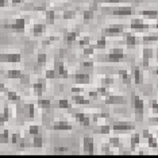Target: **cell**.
<instances>
[{
	"mask_svg": "<svg viewBox=\"0 0 158 158\" xmlns=\"http://www.w3.org/2000/svg\"><path fill=\"white\" fill-rule=\"evenodd\" d=\"M132 106H134L135 111V119L138 122L143 120V112H145V103L143 100L136 95H132Z\"/></svg>",
	"mask_w": 158,
	"mask_h": 158,
	"instance_id": "cell-3",
	"label": "cell"
},
{
	"mask_svg": "<svg viewBox=\"0 0 158 158\" xmlns=\"http://www.w3.org/2000/svg\"><path fill=\"white\" fill-rule=\"evenodd\" d=\"M157 39H158V35L157 33H154L152 35H145L142 38V41H143V44H149V42H157Z\"/></svg>",
	"mask_w": 158,
	"mask_h": 158,
	"instance_id": "cell-35",
	"label": "cell"
},
{
	"mask_svg": "<svg viewBox=\"0 0 158 158\" xmlns=\"http://www.w3.org/2000/svg\"><path fill=\"white\" fill-rule=\"evenodd\" d=\"M110 146L118 147V146H119V139H118L116 136H112V138H110Z\"/></svg>",
	"mask_w": 158,
	"mask_h": 158,
	"instance_id": "cell-47",
	"label": "cell"
},
{
	"mask_svg": "<svg viewBox=\"0 0 158 158\" xmlns=\"http://www.w3.org/2000/svg\"><path fill=\"white\" fill-rule=\"evenodd\" d=\"M135 128L134 123H131V122H115V123L112 124V130L115 131H132Z\"/></svg>",
	"mask_w": 158,
	"mask_h": 158,
	"instance_id": "cell-9",
	"label": "cell"
},
{
	"mask_svg": "<svg viewBox=\"0 0 158 158\" xmlns=\"http://www.w3.org/2000/svg\"><path fill=\"white\" fill-rule=\"evenodd\" d=\"M150 27L157 28L156 24L150 26V24H147V23L143 22V19H138V18H134V19H131V22H130V28H131V30H139V31H142V30H149Z\"/></svg>",
	"mask_w": 158,
	"mask_h": 158,
	"instance_id": "cell-8",
	"label": "cell"
},
{
	"mask_svg": "<svg viewBox=\"0 0 158 158\" xmlns=\"http://www.w3.org/2000/svg\"><path fill=\"white\" fill-rule=\"evenodd\" d=\"M78 34H80V31L78 30H73V31H68L65 34V41L68 44H72V42H74L78 37Z\"/></svg>",
	"mask_w": 158,
	"mask_h": 158,
	"instance_id": "cell-25",
	"label": "cell"
},
{
	"mask_svg": "<svg viewBox=\"0 0 158 158\" xmlns=\"http://www.w3.org/2000/svg\"><path fill=\"white\" fill-rule=\"evenodd\" d=\"M0 92H7V87L3 82H0Z\"/></svg>",
	"mask_w": 158,
	"mask_h": 158,
	"instance_id": "cell-61",
	"label": "cell"
},
{
	"mask_svg": "<svg viewBox=\"0 0 158 158\" xmlns=\"http://www.w3.org/2000/svg\"><path fill=\"white\" fill-rule=\"evenodd\" d=\"M126 44H127L128 49H132V48H135V46L139 44V39L136 38L134 34L128 33V34H126Z\"/></svg>",
	"mask_w": 158,
	"mask_h": 158,
	"instance_id": "cell-21",
	"label": "cell"
},
{
	"mask_svg": "<svg viewBox=\"0 0 158 158\" xmlns=\"http://www.w3.org/2000/svg\"><path fill=\"white\" fill-rule=\"evenodd\" d=\"M10 142V131L7 130H3L0 132V143H3V145H6V143Z\"/></svg>",
	"mask_w": 158,
	"mask_h": 158,
	"instance_id": "cell-31",
	"label": "cell"
},
{
	"mask_svg": "<svg viewBox=\"0 0 158 158\" xmlns=\"http://www.w3.org/2000/svg\"><path fill=\"white\" fill-rule=\"evenodd\" d=\"M132 76H134V82L136 85L143 84V81H145V74H143V70L139 66L132 68Z\"/></svg>",
	"mask_w": 158,
	"mask_h": 158,
	"instance_id": "cell-12",
	"label": "cell"
},
{
	"mask_svg": "<svg viewBox=\"0 0 158 158\" xmlns=\"http://www.w3.org/2000/svg\"><path fill=\"white\" fill-rule=\"evenodd\" d=\"M37 104H38V107H41V108H50V107H52V100H49V99H41V98H39Z\"/></svg>",
	"mask_w": 158,
	"mask_h": 158,
	"instance_id": "cell-30",
	"label": "cell"
},
{
	"mask_svg": "<svg viewBox=\"0 0 158 158\" xmlns=\"http://www.w3.org/2000/svg\"><path fill=\"white\" fill-rule=\"evenodd\" d=\"M124 31V26L123 24H111V26L106 27L103 30V35L107 37H115V35H120Z\"/></svg>",
	"mask_w": 158,
	"mask_h": 158,
	"instance_id": "cell-7",
	"label": "cell"
},
{
	"mask_svg": "<svg viewBox=\"0 0 158 158\" xmlns=\"http://www.w3.org/2000/svg\"><path fill=\"white\" fill-rule=\"evenodd\" d=\"M6 77L7 78H12V80H20V78L24 77V73L22 70H19V69H10L8 72H7Z\"/></svg>",
	"mask_w": 158,
	"mask_h": 158,
	"instance_id": "cell-18",
	"label": "cell"
},
{
	"mask_svg": "<svg viewBox=\"0 0 158 158\" xmlns=\"http://www.w3.org/2000/svg\"><path fill=\"white\" fill-rule=\"evenodd\" d=\"M93 50H95V48H93V45L92 46H84V54L85 56H92L93 54Z\"/></svg>",
	"mask_w": 158,
	"mask_h": 158,
	"instance_id": "cell-46",
	"label": "cell"
},
{
	"mask_svg": "<svg viewBox=\"0 0 158 158\" xmlns=\"http://www.w3.org/2000/svg\"><path fill=\"white\" fill-rule=\"evenodd\" d=\"M56 152H57V153H66L68 149H66V147H57Z\"/></svg>",
	"mask_w": 158,
	"mask_h": 158,
	"instance_id": "cell-59",
	"label": "cell"
},
{
	"mask_svg": "<svg viewBox=\"0 0 158 158\" xmlns=\"http://www.w3.org/2000/svg\"><path fill=\"white\" fill-rule=\"evenodd\" d=\"M56 76H58L61 78H68L69 77V73H68V69L64 66L62 62H56Z\"/></svg>",
	"mask_w": 158,
	"mask_h": 158,
	"instance_id": "cell-16",
	"label": "cell"
},
{
	"mask_svg": "<svg viewBox=\"0 0 158 158\" xmlns=\"http://www.w3.org/2000/svg\"><path fill=\"white\" fill-rule=\"evenodd\" d=\"M56 72L54 69H48L46 70V78H56Z\"/></svg>",
	"mask_w": 158,
	"mask_h": 158,
	"instance_id": "cell-48",
	"label": "cell"
},
{
	"mask_svg": "<svg viewBox=\"0 0 158 158\" xmlns=\"http://www.w3.org/2000/svg\"><path fill=\"white\" fill-rule=\"evenodd\" d=\"M147 139V143H149V146L152 147V149H157V146H158V143H157V139L154 138L153 135H150L149 138H146Z\"/></svg>",
	"mask_w": 158,
	"mask_h": 158,
	"instance_id": "cell-41",
	"label": "cell"
},
{
	"mask_svg": "<svg viewBox=\"0 0 158 158\" xmlns=\"http://www.w3.org/2000/svg\"><path fill=\"white\" fill-rule=\"evenodd\" d=\"M16 110H18V115H19V116H24V118H27V119H34L35 107L33 103L24 104V106H18Z\"/></svg>",
	"mask_w": 158,
	"mask_h": 158,
	"instance_id": "cell-4",
	"label": "cell"
},
{
	"mask_svg": "<svg viewBox=\"0 0 158 158\" xmlns=\"http://www.w3.org/2000/svg\"><path fill=\"white\" fill-rule=\"evenodd\" d=\"M74 82L76 84H89L91 82V76L84 72H77L74 74Z\"/></svg>",
	"mask_w": 158,
	"mask_h": 158,
	"instance_id": "cell-14",
	"label": "cell"
},
{
	"mask_svg": "<svg viewBox=\"0 0 158 158\" xmlns=\"http://www.w3.org/2000/svg\"><path fill=\"white\" fill-rule=\"evenodd\" d=\"M46 78H38V81L33 85V89H34V93L37 96H41L42 93L46 91Z\"/></svg>",
	"mask_w": 158,
	"mask_h": 158,
	"instance_id": "cell-13",
	"label": "cell"
},
{
	"mask_svg": "<svg viewBox=\"0 0 158 158\" xmlns=\"http://www.w3.org/2000/svg\"><path fill=\"white\" fill-rule=\"evenodd\" d=\"M102 3H114V4H118V3H123L124 0H100Z\"/></svg>",
	"mask_w": 158,
	"mask_h": 158,
	"instance_id": "cell-55",
	"label": "cell"
},
{
	"mask_svg": "<svg viewBox=\"0 0 158 158\" xmlns=\"http://www.w3.org/2000/svg\"><path fill=\"white\" fill-rule=\"evenodd\" d=\"M10 4V0H0V7H7Z\"/></svg>",
	"mask_w": 158,
	"mask_h": 158,
	"instance_id": "cell-60",
	"label": "cell"
},
{
	"mask_svg": "<svg viewBox=\"0 0 158 158\" xmlns=\"http://www.w3.org/2000/svg\"><path fill=\"white\" fill-rule=\"evenodd\" d=\"M74 119H76L78 123H81L82 126H91V119L88 118V115L82 114V112H76L74 114Z\"/></svg>",
	"mask_w": 158,
	"mask_h": 158,
	"instance_id": "cell-19",
	"label": "cell"
},
{
	"mask_svg": "<svg viewBox=\"0 0 158 158\" xmlns=\"http://www.w3.org/2000/svg\"><path fill=\"white\" fill-rule=\"evenodd\" d=\"M119 76H120V78L123 80V82L124 84H127V85H130L131 84V76H130V73H128V70H126V69H119Z\"/></svg>",
	"mask_w": 158,
	"mask_h": 158,
	"instance_id": "cell-23",
	"label": "cell"
},
{
	"mask_svg": "<svg viewBox=\"0 0 158 158\" xmlns=\"http://www.w3.org/2000/svg\"><path fill=\"white\" fill-rule=\"evenodd\" d=\"M89 95V99L91 100H98L99 99V93H98V91H91L88 93Z\"/></svg>",
	"mask_w": 158,
	"mask_h": 158,
	"instance_id": "cell-52",
	"label": "cell"
},
{
	"mask_svg": "<svg viewBox=\"0 0 158 158\" xmlns=\"http://www.w3.org/2000/svg\"><path fill=\"white\" fill-rule=\"evenodd\" d=\"M37 61H38L39 65H45L46 61H48V56H46L45 53H39L38 57H37Z\"/></svg>",
	"mask_w": 158,
	"mask_h": 158,
	"instance_id": "cell-40",
	"label": "cell"
},
{
	"mask_svg": "<svg viewBox=\"0 0 158 158\" xmlns=\"http://www.w3.org/2000/svg\"><path fill=\"white\" fill-rule=\"evenodd\" d=\"M111 146H110V143L108 145H106V143H104V145L102 146V153L103 154H111Z\"/></svg>",
	"mask_w": 158,
	"mask_h": 158,
	"instance_id": "cell-51",
	"label": "cell"
},
{
	"mask_svg": "<svg viewBox=\"0 0 158 158\" xmlns=\"http://www.w3.org/2000/svg\"><path fill=\"white\" fill-rule=\"evenodd\" d=\"M19 139H20V134H18V132H15V134H12V135H11V139H10V141H11V142L14 143V145H16Z\"/></svg>",
	"mask_w": 158,
	"mask_h": 158,
	"instance_id": "cell-50",
	"label": "cell"
},
{
	"mask_svg": "<svg viewBox=\"0 0 158 158\" xmlns=\"http://www.w3.org/2000/svg\"><path fill=\"white\" fill-rule=\"evenodd\" d=\"M72 93H82L84 92V88H81V87H72Z\"/></svg>",
	"mask_w": 158,
	"mask_h": 158,
	"instance_id": "cell-54",
	"label": "cell"
},
{
	"mask_svg": "<svg viewBox=\"0 0 158 158\" xmlns=\"http://www.w3.org/2000/svg\"><path fill=\"white\" fill-rule=\"evenodd\" d=\"M46 31V23H35L33 26V34L34 35H41Z\"/></svg>",
	"mask_w": 158,
	"mask_h": 158,
	"instance_id": "cell-24",
	"label": "cell"
},
{
	"mask_svg": "<svg viewBox=\"0 0 158 158\" xmlns=\"http://www.w3.org/2000/svg\"><path fill=\"white\" fill-rule=\"evenodd\" d=\"M95 49H106L107 48V39H106V35H103L102 38L96 42V45H93Z\"/></svg>",
	"mask_w": 158,
	"mask_h": 158,
	"instance_id": "cell-32",
	"label": "cell"
},
{
	"mask_svg": "<svg viewBox=\"0 0 158 158\" xmlns=\"http://www.w3.org/2000/svg\"><path fill=\"white\" fill-rule=\"evenodd\" d=\"M89 42H91V37H82L80 41H78V45L84 48V46H88L89 45Z\"/></svg>",
	"mask_w": 158,
	"mask_h": 158,
	"instance_id": "cell-44",
	"label": "cell"
},
{
	"mask_svg": "<svg viewBox=\"0 0 158 158\" xmlns=\"http://www.w3.org/2000/svg\"><path fill=\"white\" fill-rule=\"evenodd\" d=\"M72 100H73L74 104H78V106H88V104L91 103V100L84 98V96H81V93H73Z\"/></svg>",
	"mask_w": 158,
	"mask_h": 158,
	"instance_id": "cell-17",
	"label": "cell"
},
{
	"mask_svg": "<svg viewBox=\"0 0 158 158\" xmlns=\"http://www.w3.org/2000/svg\"><path fill=\"white\" fill-rule=\"evenodd\" d=\"M95 6H98V3H93V6L91 7V8H88V10H85V11H84L82 16H84L85 20L93 19V16H95Z\"/></svg>",
	"mask_w": 158,
	"mask_h": 158,
	"instance_id": "cell-27",
	"label": "cell"
},
{
	"mask_svg": "<svg viewBox=\"0 0 158 158\" xmlns=\"http://www.w3.org/2000/svg\"><path fill=\"white\" fill-rule=\"evenodd\" d=\"M126 57L124 54V52H123V49H120V48H114V49H111L110 50V53L107 54L106 57H102V61H106V62H119V61H122Z\"/></svg>",
	"mask_w": 158,
	"mask_h": 158,
	"instance_id": "cell-2",
	"label": "cell"
},
{
	"mask_svg": "<svg viewBox=\"0 0 158 158\" xmlns=\"http://www.w3.org/2000/svg\"><path fill=\"white\" fill-rule=\"evenodd\" d=\"M152 108L154 111V114H157V111H158V103H157V100H153V102H152Z\"/></svg>",
	"mask_w": 158,
	"mask_h": 158,
	"instance_id": "cell-56",
	"label": "cell"
},
{
	"mask_svg": "<svg viewBox=\"0 0 158 158\" xmlns=\"http://www.w3.org/2000/svg\"><path fill=\"white\" fill-rule=\"evenodd\" d=\"M42 145H44V138H42V136H39V134L34 135V139H33L31 146H33V147H42Z\"/></svg>",
	"mask_w": 158,
	"mask_h": 158,
	"instance_id": "cell-33",
	"label": "cell"
},
{
	"mask_svg": "<svg viewBox=\"0 0 158 158\" xmlns=\"http://www.w3.org/2000/svg\"><path fill=\"white\" fill-rule=\"evenodd\" d=\"M141 14L147 18H152V19H157V16H158L157 10H142Z\"/></svg>",
	"mask_w": 158,
	"mask_h": 158,
	"instance_id": "cell-29",
	"label": "cell"
},
{
	"mask_svg": "<svg viewBox=\"0 0 158 158\" xmlns=\"http://www.w3.org/2000/svg\"><path fill=\"white\" fill-rule=\"evenodd\" d=\"M96 132H99V134H110L111 132V126L106 124V126H102V127H99L98 130H95Z\"/></svg>",
	"mask_w": 158,
	"mask_h": 158,
	"instance_id": "cell-38",
	"label": "cell"
},
{
	"mask_svg": "<svg viewBox=\"0 0 158 158\" xmlns=\"http://www.w3.org/2000/svg\"><path fill=\"white\" fill-rule=\"evenodd\" d=\"M0 26L6 30H11V31H16V33H23L24 28H26V19L24 18H16L12 19V22L8 20H3L0 23Z\"/></svg>",
	"mask_w": 158,
	"mask_h": 158,
	"instance_id": "cell-1",
	"label": "cell"
},
{
	"mask_svg": "<svg viewBox=\"0 0 158 158\" xmlns=\"http://www.w3.org/2000/svg\"><path fill=\"white\" fill-rule=\"evenodd\" d=\"M115 82V80L112 77H104L102 80V85H104V87H110V85H112Z\"/></svg>",
	"mask_w": 158,
	"mask_h": 158,
	"instance_id": "cell-42",
	"label": "cell"
},
{
	"mask_svg": "<svg viewBox=\"0 0 158 158\" xmlns=\"http://www.w3.org/2000/svg\"><path fill=\"white\" fill-rule=\"evenodd\" d=\"M152 58H153V49L145 46V48H143V56H142V65L145 68H147Z\"/></svg>",
	"mask_w": 158,
	"mask_h": 158,
	"instance_id": "cell-15",
	"label": "cell"
},
{
	"mask_svg": "<svg viewBox=\"0 0 158 158\" xmlns=\"http://www.w3.org/2000/svg\"><path fill=\"white\" fill-rule=\"evenodd\" d=\"M150 135H152V132L147 130V128H145V130L142 131V135H141V136H143V138H149Z\"/></svg>",
	"mask_w": 158,
	"mask_h": 158,
	"instance_id": "cell-57",
	"label": "cell"
},
{
	"mask_svg": "<svg viewBox=\"0 0 158 158\" xmlns=\"http://www.w3.org/2000/svg\"><path fill=\"white\" fill-rule=\"evenodd\" d=\"M30 7L33 8V11H46V6H34V4H30Z\"/></svg>",
	"mask_w": 158,
	"mask_h": 158,
	"instance_id": "cell-49",
	"label": "cell"
},
{
	"mask_svg": "<svg viewBox=\"0 0 158 158\" xmlns=\"http://www.w3.org/2000/svg\"><path fill=\"white\" fill-rule=\"evenodd\" d=\"M104 103L108 104V106H112V104H126L127 102L122 95H111V93H108L104 99Z\"/></svg>",
	"mask_w": 158,
	"mask_h": 158,
	"instance_id": "cell-10",
	"label": "cell"
},
{
	"mask_svg": "<svg viewBox=\"0 0 158 158\" xmlns=\"http://www.w3.org/2000/svg\"><path fill=\"white\" fill-rule=\"evenodd\" d=\"M58 37H49L46 41H44V45H49V44H52V42H54V41H58Z\"/></svg>",
	"mask_w": 158,
	"mask_h": 158,
	"instance_id": "cell-53",
	"label": "cell"
},
{
	"mask_svg": "<svg viewBox=\"0 0 158 158\" xmlns=\"http://www.w3.org/2000/svg\"><path fill=\"white\" fill-rule=\"evenodd\" d=\"M24 0H11L12 4H19V3H23Z\"/></svg>",
	"mask_w": 158,
	"mask_h": 158,
	"instance_id": "cell-62",
	"label": "cell"
},
{
	"mask_svg": "<svg viewBox=\"0 0 158 158\" xmlns=\"http://www.w3.org/2000/svg\"><path fill=\"white\" fill-rule=\"evenodd\" d=\"M96 91H98V93L99 95H103V96H107L110 93V91H108V88L107 87H104V85H100V87L96 89Z\"/></svg>",
	"mask_w": 158,
	"mask_h": 158,
	"instance_id": "cell-43",
	"label": "cell"
},
{
	"mask_svg": "<svg viewBox=\"0 0 158 158\" xmlns=\"http://www.w3.org/2000/svg\"><path fill=\"white\" fill-rule=\"evenodd\" d=\"M76 10H66V11H64L62 14V18L64 19H73L74 16H76Z\"/></svg>",
	"mask_w": 158,
	"mask_h": 158,
	"instance_id": "cell-36",
	"label": "cell"
},
{
	"mask_svg": "<svg viewBox=\"0 0 158 158\" xmlns=\"http://www.w3.org/2000/svg\"><path fill=\"white\" fill-rule=\"evenodd\" d=\"M106 12L114 14V15H131L134 12V8L131 6H120V7H108L106 8Z\"/></svg>",
	"mask_w": 158,
	"mask_h": 158,
	"instance_id": "cell-5",
	"label": "cell"
},
{
	"mask_svg": "<svg viewBox=\"0 0 158 158\" xmlns=\"http://www.w3.org/2000/svg\"><path fill=\"white\" fill-rule=\"evenodd\" d=\"M22 61L20 53H0V64L8 62V64H18Z\"/></svg>",
	"mask_w": 158,
	"mask_h": 158,
	"instance_id": "cell-6",
	"label": "cell"
},
{
	"mask_svg": "<svg viewBox=\"0 0 158 158\" xmlns=\"http://www.w3.org/2000/svg\"><path fill=\"white\" fill-rule=\"evenodd\" d=\"M82 149H84V153L87 154L95 153V141H93L92 136H85L82 139Z\"/></svg>",
	"mask_w": 158,
	"mask_h": 158,
	"instance_id": "cell-11",
	"label": "cell"
},
{
	"mask_svg": "<svg viewBox=\"0 0 158 158\" xmlns=\"http://www.w3.org/2000/svg\"><path fill=\"white\" fill-rule=\"evenodd\" d=\"M92 66H93V62H91V61L82 62V68H92Z\"/></svg>",
	"mask_w": 158,
	"mask_h": 158,
	"instance_id": "cell-58",
	"label": "cell"
},
{
	"mask_svg": "<svg viewBox=\"0 0 158 158\" xmlns=\"http://www.w3.org/2000/svg\"><path fill=\"white\" fill-rule=\"evenodd\" d=\"M7 98H8V100H11V102H19L20 100V96L15 91H7Z\"/></svg>",
	"mask_w": 158,
	"mask_h": 158,
	"instance_id": "cell-34",
	"label": "cell"
},
{
	"mask_svg": "<svg viewBox=\"0 0 158 158\" xmlns=\"http://www.w3.org/2000/svg\"><path fill=\"white\" fill-rule=\"evenodd\" d=\"M58 107L60 108H72V104L66 99H61L58 100Z\"/></svg>",
	"mask_w": 158,
	"mask_h": 158,
	"instance_id": "cell-39",
	"label": "cell"
},
{
	"mask_svg": "<svg viewBox=\"0 0 158 158\" xmlns=\"http://www.w3.org/2000/svg\"><path fill=\"white\" fill-rule=\"evenodd\" d=\"M141 143V135L139 134H132V136H131V139H130V149L131 150H135V147Z\"/></svg>",
	"mask_w": 158,
	"mask_h": 158,
	"instance_id": "cell-28",
	"label": "cell"
},
{
	"mask_svg": "<svg viewBox=\"0 0 158 158\" xmlns=\"http://www.w3.org/2000/svg\"><path fill=\"white\" fill-rule=\"evenodd\" d=\"M10 118H11V108H10L8 106H4V110L0 114V124L7 123V122L10 120Z\"/></svg>",
	"mask_w": 158,
	"mask_h": 158,
	"instance_id": "cell-22",
	"label": "cell"
},
{
	"mask_svg": "<svg viewBox=\"0 0 158 158\" xmlns=\"http://www.w3.org/2000/svg\"><path fill=\"white\" fill-rule=\"evenodd\" d=\"M46 16H45V20H46V24H53L56 20V11L54 10H46Z\"/></svg>",
	"mask_w": 158,
	"mask_h": 158,
	"instance_id": "cell-26",
	"label": "cell"
},
{
	"mask_svg": "<svg viewBox=\"0 0 158 158\" xmlns=\"http://www.w3.org/2000/svg\"><path fill=\"white\" fill-rule=\"evenodd\" d=\"M53 130H66L69 131L72 130V124L68 123V122H64V120H57L53 123Z\"/></svg>",
	"mask_w": 158,
	"mask_h": 158,
	"instance_id": "cell-20",
	"label": "cell"
},
{
	"mask_svg": "<svg viewBox=\"0 0 158 158\" xmlns=\"http://www.w3.org/2000/svg\"><path fill=\"white\" fill-rule=\"evenodd\" d=\"M28 132H30L31 135H38L39 134V127L37 124H31L30 126V130H28Z\"/></svg>",
	"mask_w": 158,
	"mask_h": 158,
	"instance_id": "cell-45",
	"label": "cell"
},
{
	"mask_svg": "<svg viewBox=\"0 0 158 158\" xmlns=\"http://www.w3.org/2000/svg\"><path fill=\"white\" fill-rule=\"evenodd\" d=\"M16 145L19 146L20 149H24V147H30V146H31V143L28 142L26 138H22V136H20V139H19V141H18Z\"/></svg>",
	"mask_w": 158,
	"mask_h": 158,
	"instance_id": "cell-37",
	"label": "cell"
}]
</instances>
